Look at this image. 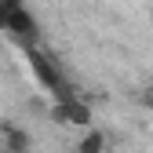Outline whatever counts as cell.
Listing matches in <instances>:
<instances>
[{
	"mask_svg": "<svg viewBox=\"0 0 153 153\" xmlns=\"http://www.w3.org/2000/svg\"><path fill=\"white\" fill-rule=\"evenodd\" d=\"M0 33H7V40L18 51H33L44 48L40 44V26H36L33 11L18 0V4H0Z\"/></svg>",
	"mask_w": 153,
	"mask_h": 153,
	"instance_id": "6da1fadb",
	"label": "cell"
},
{
	"mask_svg": "<svg viewBox=\"0 0 153 153\" xmlns=\"http://www.w3.org/2000/svg\"><path fill=\"white\" fill-rule=\"evenodd\" d=\"M26 62H29V69H33V76H36V84H40L55 102L59 99H66V95H73V84H69V76L62 73V66H59V59L48 51V48H33V51H26Z\"/></svg>",
	"mask_w": 153,
	"mask_h": 153,
	"instance_id": "7a4b0ae2",
	"label": "cell"
},
{
	"mask_svg": "<svg viewBox=\"0 0 153 153\" xmlns=\"http://www.w3.org/2000/svg\"><path fill=\"white\" fill-rule=\"evenodd\" d=\"M55 117L59 120H66L69 128H80V131H88L91 128V120H95V113H91V106L80 99V95H66V99H59L55 102Z\"/></svg>",
	"mask_w": 153,
	"mask_h": 153,
	"instance_id": "3957f363",
	"label": "cell"
},
{
	"mask_svg": "<svg viewBox=\"0 0 153 153\" xmlns=\"http://www.w3.org/2000/svg\"><path fill=\"white\" fill-rule=\"evenodd\" d=\"M0 149H7V153H29L33 149V139H29L26 128L4 120V124H0Z\"/></svg>",
	"mask_w": 153,
	"mask_h": 153,
	"instance_id": "277c9868",
	"label": "cell"
},
{
	"mask_svg": "<svg viewBox=\"0 0 153 153\" xmlns=\"http://www.w3.org/2000/svg\"><path fill=\"white\" fill-rule=\"evenodd\" d=\"M106 149H109V135L99 131V128H88L73 146V153H106Z\"/></svg>",
	"mask_w": 153,
	"mask_h": 153,
	"instance_id": "5b68a950",
	"label": "cell"
},
{
	"mask_svg": "<svg viewBox=\"0 0 153 153\" xmlns=\"http://www.w3.org/2000/svg\"><path fill=\"white\" fill-rule=\"evenodd\" d=\"M139 106H142L146 113H153V84H146V88L139 91Z\"/></svg>",
	"mask_w": 153,
	"mask_h": 153,
	"instance_id": "8992f818",
	"label": "cell"
},
{
	"mask_svg": "<svg viewBox=\"0 0 153 153\" xmlns=\"http://www.w3.org/2000/svg\"><path fill=\"white\" fill-rule=\"evenodd\" d=\"M0 4H18V0H0Z\"/></svg>",
	"mask_w": 153,
	"mask_h": 153,
	"instance_id": "52a82bcc",
	"label": "cell"
},
{
	"mask_svg": "<svg viewBox=\"0 0 153 153\" xmlns=\"http://www.w3.org/2000/svg\"><path fill=\"white\" fill-rule=\"evenodd\" d=\"M149 26H153V7H149Z\"/></svg>",
	"mask_w": 153,
	"mask_h": 153,
	"instance_id": "ba28073f",
	"label": "cell"
}]
</instances>
